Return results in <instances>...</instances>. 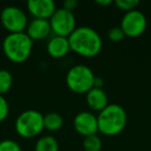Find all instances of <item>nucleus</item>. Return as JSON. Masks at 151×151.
Segmentation results:
<instances>
[{
    "label": "nucleus",
    "instance_id": "obj_22",
    "mask_svg": "<svg viewBox=\"0 0 151 151\" xmlns=\"http://www.w3.org/2000/svg\"><path fill=\"white\" fill-rule=\"evenodd\" d=\"M78 6V1H76V0H65L64 2H63V9H66L68 12H71L73 13L76 9Z\"/></svg>",
    "mask_w": 151,
    "mask_h": 151
},
{
    "label": "nucleus",
    "instance_id": "obj_5",
    "mask_svg": "<svg viewBox=\"0 0 151 151\" xmlns=\"http://www.w3.org/2000/svg\"><path fill=\"white\" fill-rule=\"evenodd\" d=\"M15 129L22 138H34L45 129L44 115L33 109L23 111L16 119Z\"/></svg>",
    "mask_w": 151,
    "mask_h": 151
},
{
    "label": "nucleus",
    "instance_id": "obj_6",
    "mask_svg": "<svg viewBox=\"0 0 151 151\" xmlns=\"http://www.w3.org/2000/svg\"><path fill=\"white\" fill-rule=\"evenodd\" d=\"M0 22L9 33L24 32L28 26V17L22 9L15 5H9L0 13Z\"/></svg>",
    "mask_w": 151,
    "mask_h": 151
},
{
    "label": "nucleus",
    "instance_id": "obj_18",
    "mask_svg": "<svg viewBox=\"0 0 151 151\" xmlns=\"http://www.w3.org/2000/svg\"><path fill=\"white\" fill-rule=\"evenodd\" d=\"M114 3L117 9L127 13V12L137 9V6L140 4V1L139 0H116L114 1Z\"/></svg>",
    "mask_w": 151,
    "mask_h": 151
},
{
    "label": "nucleus",
    "instance_id": "obj_21",
    "mask_svg": "<svg viewBox=\"0 0 151 151\" xmlns=\"http://www.w3.org/2000/svg\"><path fill=\"white\" fill-rule=\"evenodd\" d=\"M9 114V105L3 95H0V122L4 121Z\"/></svg>",
    "mask_w": 151,
    "mask_h": 151
},
{
    "label": "nucleus",
    "instance_id": "obj_19",
    "mask_svg": "<svg viewBox=\"0 0 151 151\" xmlns=\"http://www.w3.org/2000/svg\"><path fill=\"white\" fill-rule=\"evenodd\" d=\"M0 151H23L20 144L15 140L5 139L0 141Z\"/></svg>",
    "mask_w": 151,
    "mask_h": 151
},
{
    "label": "nucleus",
    "instance_id": "obj_20",
    "mask_svg": "<svg viewBox=\"0 0 151 151\" xmlns=\"http://www.w3.org/2000/svg\"><path fill=\"white\" fill-rule=\"evenodd\" d=\"M124 32L123 30L121 29V27H113L109 30L108 32V37L111 42H118L120 40H122L124 38Z\"/></svg>",
    "mask_w": 151,
    "mask_h": 151
},
{
    "label": "nucleus",
    "instance_id": "obj_8",
    "mask_svg": "<svg viewBox=\"0 0 151 151\" xmlns=\"http://www.w3.org/2000/svg\"><path fill=\"white\" fill-rule=\"evenodd\" d=\"M120 27L123 30L125 36L138 37L144 33L147 27L146 16L139 9L127 12L122 17Z\"/></svg>",
    "mask_w": 151,
    "mask_h": 151
},
{
    "label": "nucleus",
    "instance_id": "obj_17",
    "mask_svg": "<svg viewBox=\"0 0 151 151\" xmlns=\"http://www.w3.org/2000/svg\"><path fill=\"white\" fill-rule=\"evenodd\" d=\"M83 147L85 151H101L103 143L97 134H92L85 137L83 141Z\"/></svg>",
    "mask_w": 151,
    "mask_h": 151
},
{
    "label": "nucleus",
    "instance_id": "obj_2",
    "mask_svg": "<svg viewBox=\"0 0 151 151\" xmlns=\"http://www.w3.org/2000/svg\"><path fill=\"white\" fill-rule=\"evenodd\" d=\"M99 132L108 137H114L122 132L127 123V114L122 106L109 104L97 115Z\"/></svg>",
    "mask_w": 151,
    "mask_h": 151
},
{
    "label": "nucleus",
    "instance_id": "obj_16",
    "mask_svg": "<svg viewBox=\"0 0 151 151\" xmlns=\"http://www.w3.org/2000/svg\"><path fill=\"white\" fill-rule=\"evenodd\" d=\"M14 83L13 75L7 69H0V95H4L11 90Z\"/></svg>",
    "mask_w": 151,
    "mask_h": 151
},
{
    "label": "nucleus",
    "instance_id": "obj_1",
    "mask_svg": "<svg viewBox=\"0 0 151 151\" xmlns=\"http://www.w3.org/2000/svg\"><path fill=\"white\" fill-rule=\"evenodd\" d=\"M70 51L83 57H94L103 48V40L99 33L88 26L77 27L68 36Z\"/></svg>",
    "mask_w": 151,
    "mask_h": 151
},
{
    "label": "nucleus",
    "instance_id": "obj_4",
    "mask_svg": "<svg viewBox=\"0 0 151 151\" xmlns=\"http://www.w3.org/2000/svg\"><path fill=\"white\" fill-rule=\"evenodd\" d=\"M95 75L89 66L85 64H76L67 70L65 83L73 92L86 94L94 87Z\"/></svg>",
    "mask_w": 151,
    "mask_h": 151
},
{
    "label": "nucleus",
    "instance_id": "obj_23",
    "mask_svg": "<svg viewBox=\"0 0 151 151\" xmlns=\"http://www.w3.org/2000/svg\"><path fill=\"white\" fill-rule=\"evenodd\" d=\"M103 86H104V80L96 77L94 81V87H96V88H103Z\"/></svg>",
    "mask_w": 151,
    "mask_h": 151
},
{
    "label": "nucleus",
    "instance_id": "obj_24",
    "mask_svg": "<svg viewBox=\"0 0 151 151\" xmlns=\"http://www.w3.org/2000/svg\"><path fill=\"white\" fill-rule=\"evenodd\" d=\"M96 3L99 5H103V6H106V5H110L113 3L112 0H96Z\"/></svg>",
    "mask_w": 151,
    "mask_h": 151
},
{
    "label": "nucleus",
    "instance_id": "obj_11",
    "mask_svg": "<svg viewBox=\"0 0 151 151\" xmlns=\"http://www.w3.org/2000/svg\"><path fill=\"white\" fill-rule=\"evenodd\" d=\"M52 32L50 21L45 19H33L28 23L26 33L32 40H40L48 37Z\"/></svg>",
    "mask_w": 151,
    "mask_h": 151
},
{
    "label": "nucleus",
    "instance_id": "obj_15",
    "mask_svg": "<svg viewBox=\"0 0 151 151\" xmlns=\"http://www.w3.org/2000/svg\"><path fill=\"white\" fill-rule=\"evenodd\" d=\"M64 124L63 117L56 112H50L44 115V125L45 128L51 132L59 130Z\"/></svg>",
    "mask_w": 151,
    "mask_h": 151
},
{
    "label": "nucleus",
    "instance_id": "obj_3",
    "mask_svg": "<svg viewBox=\"0 0 151 151\" xmlns=\"http://www.w3.org/2000/svg\"><path fill=\"white\" fill-rule=\"evenodd\" d=\"M33 49V40L25 31L9 33L2 42L5 57L14 63H23L30 57Z\"/></svg>",
    "mask_w": 151,
    "mask_h": 151
},
{
    "label": "nucleus",
    "instance_id": "obj_7",
    "mask_svg": "<svg viewBox=\"0 0 151 151\" xmlns=\"http://www.w3.org/2000/svg\"><path fill=\"white\" fill-rule=\"evenodd\" d=\"M50 25L52 32L57 36L68 37L76 29V17L73 13L64 9H57L50 18Z\"/></svg>",
    "mask_w": 151,
    "mask_h": 151
},
{
    "label": "nucleus",
    "instance_id": "obj_14",
    "mask_svg": "<svg viewBox=\"0 0 151 151\" xmlns=\"http://www.w3.org/2000/svg\"><path fill=\"white\" fill-rule=\"evenodd\" d=\"M34 151H59V143L57 139L51 134L42 136L36 141Z\"/></svg>",
    "mask_w": 151,
    "mask_h": 151
},
{
    "label": "nucleus",
    "instance_id": "obj_13",
    "mask_svg": "<svg viewBox=\"0 0 151 151\" xmlns=\"http://www.w3.org/2000/svg\"><path fill=\"white\" fill-rule=\"evenodd\" d=\"M86 103L92 111L101 112L109 105V99L103 88L93 87L86 93Z\"/></svg>",
    "mask_w": 151,
    "mask_h": 151
},
{
    "label": "nucleus",
    "instance_id": "obj_10",
    "mask_svg": "<svg viewBox=\"0 0 151 151\" xmlns=\"http://www.w3.org/2000/svg\"><path fill=\"white\" fill-rule=\"evenodd\" d=\"M27 9L34 19L50 20L57 7L53 0H29L27 2Z\"/></svg>",
    "mask_w": 151,
    "mask_h": 151
},
{
    "label": "nucleus",
    "instance_id": "obj_12",
    "mask_svg": "<svg viewBox=\"0 0 151 151\" xmlns=\"http://www.w3.org/2000/svg\"><path fill=\"white\" fill-rule=\"evenodd\" d=\"M47 52L53 58H62L70 52L68 37L54 35L47 44Z\"/></svg>",
    "mask_w": 151,
    "mask_h": 151
},
{
    "label": "nucleus",
    "instance_id": "obj_9",
    "mask_svg": "<svg viewBox=\"0 0 151 151\" xmlns=\"http://www.w3.org/2000/svg\"><path fill=\"white\" fill-rule=\"evenodd\" d=\"M73 127L79 134L85 137L96 134L99 132L97 116L92 112L82 111L78 113L73 118Z\"/></svg>",
    "mask_w": 151,
    "mask_h": 151
}]
</instances>
